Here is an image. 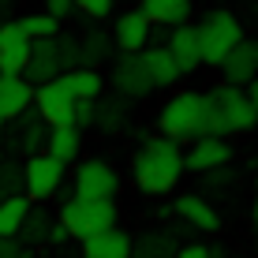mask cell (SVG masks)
Segmentation results:
<instances>
[{
    "label": "cell",
    "mask_w": 258,
    "mask_h": 258,
    "mask_svg": "<svg viewBox=\"0 0 258 258\" xmlns=\"http://www.w3.org/2000/svg\"><path fill=\"white\" fill-rule=\"evenodd\" d=\"M112 34H105V30H90L86 38H79V64H86V68H97V64H105V60L112 56Z\"/></svg>",
    "instance_id": "cell-25"
},
{
    "label": "cell",
    "mask_w": 258,
    "mask_h": 258,
    "mask_svg": "<svg viewBox=\"0 0 258 258\" xmlns=\"http://www.w3.org/2000/svg\"><path fill=\"white\" fill-rule=\"evenodd\" d=\"M83 258H90V254H83Z\"/></svg>",
    "instance_id": "cell-42"
},
{
    "label": "cell",
    "mask_w": 258,
    "mask_h": 258,
    "mask_svg": "<svg viewBox=\"0 0 258 258\" xmlns=\"http://www.w3.org/2000/svg\"><path fill=\"white\" fill-rule=\"evenodd\" d=\"M34 109H38V116L49 123V127H56V123H71L75 116V94H71V86L64 83V75L49 79V83H38L34 86Z\"/></svg>",
    "instance_id": "cell-8"
},
{
    "label": "cell",
    "mask_w": 258,
    "mask_h": 258,
    "mask_svg": "<svg viewBox=\"0 0 258 258\" xmlns=\"http://www.w3.org/2000/svg\"><path fill=\"white\" fill-rule=\"evenodd\" d=\"M139 12L150 26H176L191 19V0H139Z\"/></svg>",
    "instance_id": "cell-22"
},
{
    "label": "cell",
    "mask_w": 258,
    "mask_h": 258,
    "mask_svg": "<svg viewBox=\"0 0 258 258\" xmlns=\"http://www.w3.org/2000/svg\"><path fill=\"white\" fill-rule=\"evenodd\" d=\"M23 195V161H4L0 157V199Z\"/></svg>",
    "instance_id": "cell-29"
},
{
    "label": "cell",
    "mask_w": 258,
    "mask_h": 258,
    "mask_svg": "<svg viewBox=\"0 0 258 258\" xmlns=\"http://www.w3.org/2000/svg\"><path fill=\"white\" fill-rule=\"evenodd\" d=\"M251 221H254V232H258V187H254V202H251Z\"/></svg>",
    "instance_id": "cell-38"
},
{
    "label": "cell",
    "mask_w": 258,
    "mask_h": 258,
    "mask_svg": "<svg viewBox=\"0 0 258 258\" xmlns=\"http://www.w3.org/2000/svg\"><path fill=\"white\" fill-rule=\"evenodd\" d=\"M12 135H15V146L23 150V157H26V154H38V150L45 146L49 123L41 120V116H38V109L30 105V109H23L19 116H15V131H12Z\"/></svg>",
    "instance_id": "cell-19"
},
{
    "label": "cell",
    "mask_w": 258,
    "mask_h": 258,
    "mask_svg": "<svg viewBox=\"0 0 258 258\" xmlns=\"http://www.w3.org/2000/svg\"><path fill=\"white\" fill-rule=\"evenodd\" d=\"M0 8H8V0H0Z\"/></svg>",
    "instance_id": "cell-41"
},
{
    "label": "cell",
    "mask_w": 258,
    "mask_h": 258,
    "mask_svg": "<svg viewBox=\"0 0 258 258\" xmlns=\"http://www.w3.org/2000/svg\"><path fill=\"white\" fill-rule=\"evenodd\" d=\"M217 71L225 75V83L247 86L258 75V38H239L236 45L225 52V60L217 64Z\"/></svg>",
    "instance_id": "cell-11"
},
{
    "label": "cell",
    "mask_w": 258,
    "mask_h": 258,
    "mask_svg": "<svg viewBox=\"0 0 258 258\" xmlns=\"http://www.w3.org/2000/svg\"><path fill=\"white\" fill-rule=\"evenodd\" d=\"M26 56H30V38L19 23L0 26V75H23Z\"/></svg>",
    "instance_id": "cell-13"
},
{
    "label": "cell",
    "mask_w": 258,
    "mask_h": 258,
    "mask_svg": "<svg viewBox=\"0 0 258 258\" xmlns=\"http://www.w3.org/2000/svg\"><path fill=\"white\" fill-rule=\"evenodd\" d=\"M142 64H146V75H150V83H154V90H168V86H176L180 75H183L165 45H146L142 49Z\"/></svg>",
    "instance_id": "cell-17"
},
{
    "label": "cell",
    "mask_w": 258,
    "mask_h": 258,
    "mask_svg": "<svg viewBox=\"0 0 258 258\" xmlns=\"http://www.w3.org/2000/svg\"><path fill=\"white\" fill-rule=\"evenodd\" d=\"M83 254H90V258H131V236L112 225V228H105V232L86 236Z\"/></svg>",
    "instance_id": "cell-20"
},
{
    "label": "cell",
    "mask_w": 258,
    "mask_h": 258,
    "mask_svg": "<svg viewBox=\"0 0 258 258\" xmlns=\"http://www.w3.org/2000/svg\"><path fill=\"white\" fill-rule=\"evenodd\" d=\"M64 83L71 86V94H75L79 101H94V97H101V90H105L101 71H97V68H86V64L68 68V71H64Z\"/></svg>",
    "instance_id": "cell-24"
},
{
    "label": "cell",
    "mask_w": 258,
    "mask_h": 258,
    "mask_svg": "<svg viewBox=\"0 0 258 258\" xmlns=\"http://www.w3.org/2000/svg\"><path fill=\"white\" fill-rule=\"evenodd\" d=\"M157 131L176 142H191L199 135H210V116H206V94L202 90H180L172 94L157 112Z\"/></svg>",
    "instance_id": "cell-3"
},
{
    "label": "cell",
    "mask_w": 258,
    "mask_h": 258,
    "mask_svg": "<svg viewBox=\"0 0 258 258\" xmlns=\"http://www.w3.org/2000/svg\"><path fill=\"white\" fill-rule=\"evenodd\" d=\"M183 142L168 139V135H154L146 139L131 157V180L146 199H165L180 187L183 180Z\"/></svg>",
    "instance_id": "cell-1"
},
{
    "label": "cell",
    "mask_w": 258,
    "mask_h": 258,
    "mask_svg": "<svg viewBox=\"0 0 258 258\" xmlns=\"http://www.w3.org/2000/svg\"><path fill=\"white\" fill-rule=\"evenodd\" d=\"M0 157H4V154H0Z\"/></svg>",
    "instance_id": "cell-43"
},
{
    "label": "cell",
    "mask_w": 258,
    "mask_h": 258,
    "mask_svg": "<svg viewBox=\"0 0 258 258\" xmlns=\"http://www.w3.org/2000/svg\"><path fill=\"white\" fill-rule=\"evenodd\" d=\"M172 213L180 221H187L191 228H199V232H217L221 228V213L213 202H206L202 195H180V199L172 202Z\"/></svg>",
    "instance_id": "cell-16"
},
{
    "label": "cell",
    "mask_w": 258,
    "mask_h": 258,
    "mask_svg": "<svg viewBox=\"0 0 258 258\" xmlns=\"http://www.w3.org/2000/svg\"><path fill=\"white\" fill-rule=\"evenodd\" d=\"M116 191H120V176L109 161H101V157L79 161L75 176H71V195L75 199H116Z\"/></svg>",
    "instance_id": "cell-7"
},
{
    "label": "cell",
    "mask_w": 258,
    "mask_h": 258,
    "mask_svg": "<svg viewBox=\"0 0 258 258\" xmlns=\"http://www.w3.org/2000/svg\"><path fill=\"white\" fill-rule=\"evenodd\" d=\"M64 176H68V165L56 161L52 154H45V150L26 154V161H23V195L30 202H45L64 187Z\"/></svg>",
    "instance_id": "cell-6"
},
{
    "label": "cell",
    "mask_w": 258,
    "mask_h": 258,
    "mask_svg": "<svg viewBox=\"0 0 258 258\" xmlns=\"http://www.w3.org/2000/svg\"><path fill=\"white\" fill-rule=\"evenodd\" d=\"M56 56H60V68H79V38H68V34H64V38H60V34H56Z\"/></svg>",
    "instance_id": "cell-31"
},
{
    "label": "cell",
    "mask_w": 258,
    "mask_h": 258,
    "mask_svg": "<svg viewBox=\"0 0 258 258\" xmlns=\"http://www.w3.org/2000/svg\"><path fill=\"white\" fill-rule=\"evenodd\" d=\"M26 206H30V199L26 195H8V199H0V236H15L26 217Z\"/></svg>",
    "instance_id": "cell-27"
},
{
    "label": "cell",
    "mask_w": 258,
    "mask_h": 258,
    "mask_svg": "<svg viewBox=\"0 0 258 258\" xmlns=\"http://www.w3.org/2000/svg\"><path fill=\"white\" fill-rule=\"evenodd\" d=\"M68 239H71V236H68L64 221L56 217V221H52V225H49V232H45V243H49V247H60V243H68Z\"/></svg>",
    "instance_id": "cell-34"
},
{
    "label": "cell",
    "mask_w": 258,
    "mask_h": 258,
    "mask_svg": "<svg viewBox=\"0 0 258 258\" xmlns=\"http://www.w3.org/2000/svg\"><path fill=\"white\" fill-rule=\"evenodd\" d=\"M172 254H176V239L168 232H146L131 239V258H172Z\"/></svg>",
    "instance_id": "cell-26"
},
{
    "label": "cell",
    "mask_w": 258,
    "mask_h": 258,
    "mask_svg": "<svg viewBox=\"0 0 258 258\" xmlns=\"http://www.w3.org/2000/svg\"><path fill=\"white\" fill-rule=\"evenodd\" d=\"M168 38H165V49L172 52V60H176V68L183 71V75H191L195 68H202V60H199V34H195V26L191 23H176V26H168Z\"/></svg>",
    "instance_id": "cell-14"
},
{
    "label": "cell",
    "mask_w": 258,
    "mask_h": 258,
    "mask_svg": "<svg viewBox=\"0 0 258 258\" xmlns=\"http://www.w3.org/2000/svg\"><path fill=\"white\" fill-rule=\"evenodd\" d=\"M195 34H199V60L206 68H217L225 60V52L243 38V26H239V19L232 12H210L195 26Z\"/></svg>",
    "instance_id": "cell-5"
},
{
    "label": "cell",
    "mask_w": 258,
    "mask_h": 258,
    "mask_svg": "<svg viewBox=\"0 0 258 258\" xmlns=\"http://www.w3.org/2000/svg\"><path fill=\"white\" fill-rule=\"evenodd\" d=\"M45 154H52L56 161H64L71 165L79 154H83V131L75 127V123H56V127H49V135H45Z\"/></svg>",
    "instance_id": "cell-21"
},
{
    "label": "cell",
    "mask_w": 258,
    "mask_h": 258,
    "mask_svg": "<svg viewBox=\"0 0 258 258\" xmlns=\"http://www.w3.org/2000/svg\"><path fill=\"white\" fill-rule=\"evenodd\" d=\"M56 75H64L60 56H56V34H52V38H30V56H26L23 79L30 86H38V83H49V79H56Z\"/></svg>",
    "instance_id": "cell-12"
},
{
    "label": "cell",
    "mask_w": 258,
    "mask_h": 258,
    "mask_svg": "<svg viewBox=\"0 0 258 258\" xmlns=\"http://www.w3.org/2000/svg\"><path fill=\"white\" fill-rule=\"evenodd\" d=\"M172 258H217V254H213L206 243H187V247H176Z\"/></svg>",
    "instance_id": "cell-33"
},
{
    "label": "cell",
    "mask_w": 258,
    "mask_h": 258,
    "mask_svg": "<svg viewBox=\"0 0 258 258\" xmlns=\"http://www.w3.org/2000/svg\"><path fill=\"white\" fill-rule=\"evenodd\" d=\"M45 12L52 19H68V15L75 12V0H45Z\"/></svg>",
    "instance_id": "cell-35"
},
{
    "label": "cell",
    "mask_w": 258,
    "mask_h": 258,
    "mask_svg": "<svg viewBox=\"0 0 258 258\" xmlns=\"http://www.w3.org/2000/svg\"><path fill=\"white\" fill-rule=\"evenodd\" d=\"M60 221H64L68 236L83 243L86 236L94 232H105L120 221V210H116V199H71L60 206Z\"/></svg>",
    "instance_id": "cell-4"
},
{
    "label": "cell",
    "mask_w": 258,
    "mask_h": 258,
    "mask_svg": "<svg viewBox=\"0 0 258 258\" xmlns=\"http://www.w3.org/2000/svg\"><path fill=\"white\" fill-rule=\"evenodd\" d=\"M112 8H116V0H75V12H83L90 23H101L112 15Z\"/></svg>",
    "instance_id": "cell-30"
},
{
    "label": "cell",
    "mask_w": 258,
    "mask_h": 258,
    "mask_svg": "<svg viewBox=\"0 0 258 258\" xmlns=\"http://www.w3.org/2000/svg\"><path fill=\"white\" fill-rule=\"evenodd\" d=\"M49 225H52V213L45 210V202H30L23 225H19V232H15V239H19L23 247H41V243H45Z\"/></svg>",
    "instance_id": "cell-23"
},
{
    "label": "cell",
    "mask_w": 258,
    "mask_h": 258,
    "mask_svg": "<svg viewBox=\"0 0 258 258\" xmlns=\"http://www.w3.org/2000/svg\"><path fill=\"white\" fill-rule=\"evenodd\" d=\"M19 251H23V243L15 236H0V258H15Z\"/></svg>",
    "instance_id": "cell-36"
},
{
    "label": "cell",
    "mask_w": 258,
    "mask_h": 258,
    "mask_svg": "<svg viewBox=\"0 0 258 258\" xmlns=\"http://www.w3.org/2000/svg\"><path fill=\"white\" fill-rule=\"evenodd\" d=\"M15 258H34V254H30V251H19V254H15Z\"/></svg>",
    "instance_id": "cell-40"
},
{
    "label": "cell",
    "mask_w": 258,
    "mask_h": 258,
    "mask_svg": "<svg viewBox=\"0 0 258 258\" xmlns=\"http://www.w3.org/2000/svg\"><path fill=\"white\" fill-rule=\"evenodd\" d=\"M243 90H247V101H251V105H254V112H258V75L243 86Z\"/></svg>",
    "instance_id": "cell-37"
},
{
    "label": "cell",
    "mask_w": 258,
    "mask_h": 258,
    "mask_svg": "<svg viewBox=\"0 0 258 258\" xmlns=\"http://www.w3.org/2000/svg\"><path fill=\"white\" fill-rule=\"evenodd\" d=\"M4 135H8V120H0V142H4Z\"/></svg>",
    "instance_id": "cell-39"
},
{
    "label": "cell",
    "mask_w": 258,
    "mask_h": 258,
    "mask_svg": "<svg viewBox=\"0 0 258 258\" xmlns=\"http://www.w3.org/2000/svg\"><path fill=\"white\" fill-rule=\"evenodd\" d=\"M112 86H116L120 97H150L154 94V83L146 75V64H142V52H120V60L112 64Z\"/></svg>",
    "instance_id": "cell-9"
},
{
    "label": "cell",
    "mask_w": 258,
    "mask_h": 258,
    "mask_svg": "<svg viewBox=\"0 0 258 258\" xmlns=\"http://www.w3.org/2000/svg\"><path fill=\"white\" fill-rule=\"evenodd\" d=\"M23 26L26 38H52V34H60V19H52L49 12H38V15H23V19H15Z\"/></svg>",
    "instance_id": "cell-28"
},
{
    "label": "cell",
    "mask_w": 258,
    "mask_h": 258,
    "mask_svg": "<svg viewBox=\"0 0 258 258\" xmlns=\"http://www.w3.org/2000/svg\"><path fill=\"white\" fill-rule=\"evenodd\" d=\"M112 45H116L120 52H142L150 45V19L139 12H123L116 26H112Z\"/></svg>",
    "instance_id": "cell-15"
},
{
    "label": "cell",
    "mask_w": 258,
    "mask_h": 258,
    "mask_svg": "<svg viewBox=\"0 0 258 258\" xmlns=\"http://www.w3.org/2000/svg\"><path fill=\"white\" fill-rule=\"evenodd\" d=\"M34 101V86L23 75H0V120L12 123L23 109H30Z\"/></svg>",
    "instance_id": "cell-18"
},
{
    "label": "cell",
    "mask_w": 258,
    "mask_h": 258,
    "mask_svg": "<svg viewBox=\"0 0 258 258\" xmlns=\"http://www.w3.org/2000/svg\"><path fill=\"white\" fill-rule=\"evenodd\" d=\"M232 161V146L221 135H199L183 150V168L187 172H210V168H225Z\"/></svg>",
    "instance_id": "cell-10"
},
{
    "label": "cell",
    "mask_w": 258,
    "mask_h": 258,
    "mask_svg": "<svg viewBox=\"0 0 258 258\" xmlns=\"http://www.w3.org/2000/svg\"><path fill=\"white\" fill-rule=\"evenodd\" d=\"M71 123H75L79 131L94 127V101H79L75 97V116H71Z\"/></svg>",
    "instance_id": "cell-32"
},
{
    "label": "cell",
    "mask_w": 258,
    "mask_h": 258,
    "mask_svg": "<svg viewBox=\"0 0 258 258\" xmlns=\"http://www.w3.org/2000/svg\"><path fill=\"white\" fill-rule=\"evenodd\" d=\"M206 116H210V135H243L258 123V112L254 105L247 101V90L243 86H232V83H221L206 90Z\"/></svg>",
    "instance_id": "cell-2"
}]
</instances>
